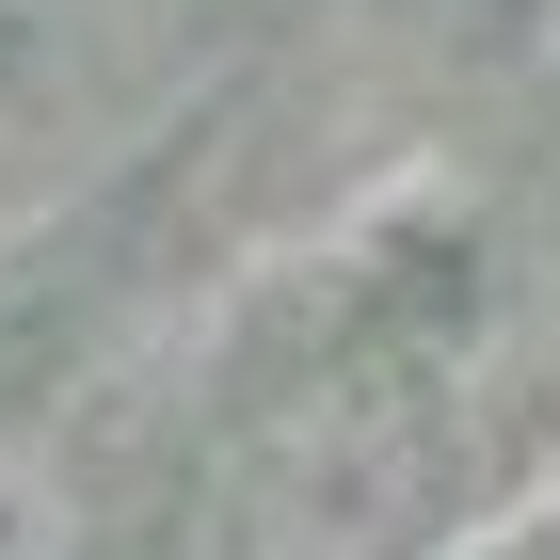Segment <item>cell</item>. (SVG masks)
Returning a JSON list of instances; mask_svg holds the SVG:
<instances>
[{
  "mask_svg": "<svg viewBox=\"0 0 560 560\" xmlns=\"http://www.w3.org/2000/svg\"><path fill=\"white\" fill-rule=\"evenodd\" d=\"M528 448V320L480 257L337 272L192 417L161 560H465Z\"/></svg>",
  "mask_w": 560,
  "mask_h": 560,
  "instance_id": "6da1fadb",
  "label": "cell"
},
{
  "mask_svg": "<svg viewBox=\"0 0 560 560\" xmlns=\"http://www.w3.org/2000/svg\"><path fill=\"white\" fill-rule=\"evenodd\" d=\"M0 560H96V480L33 417H0Z\"/></svg>",
  "mask_w": 560,
  "mask_h": 560,
  "instance_id": "7a4b0ae2",
  "label": "cell"
}]
</instances>
